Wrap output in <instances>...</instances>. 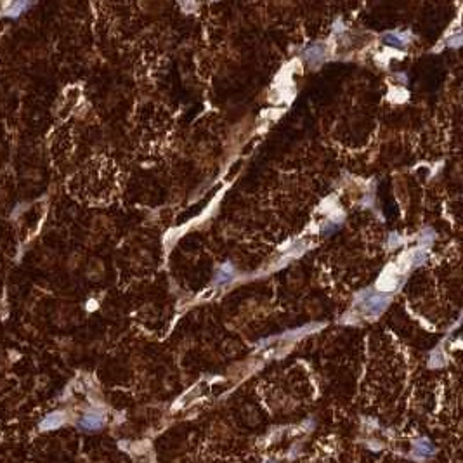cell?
<instances>
[{
	"label": "cell",
	"mask_w": 463,
	"mask_h": 463,
	"mask_svg": "<svg viewBox=\"0 0 463 463\" xmlns=\"http://www.w3.org/2000/svg\"><path fill=\"white\" fill-rule=\"evenodd\" d=\"M414 451H416L418 455H421V456H428V455H432V453H434V448H432V444L428 441H420L416 444V448H414Z\"/></svg>",
	"instance_id": "cell-7"
},
{
	"label": "cell",
	"mask_w": 463,
	"mask_h": 463,
	"mask_svg": "<svg viewBox=\"0 0 463 463\" xmlns=\"http://www.w3.org/2000/svg\"><path fill=\"white\" fill-rule=\"evenodd\" d=\"M387 302H389V299H387L385 295L369 293V295H366L364 302H362V309H364V312L369 314V316H376V314H380L385 309Z\"/></svg>",
	"instance_id": "cell-1"
},
{
	"label": "cell",
	"mask_w": 463,
	"mask_h": 463,
	"mask_svg": "<svg viewBox=\"0 0 463 463\" xmlns=\"http://www.w3.org/2000/svg\"><path fill=\"white\" fill-rule=\"evenodd\" d=\"M383 42H385L387 46L403 47L404 42H406V39H404L403 35H399V33H387V35H383Z\"/></svg>",
	"instance_id": "cell-5"
},
{
	"label": "cell",
	"mask_w": 463,
	"mask_h": 463,
	"mask_svg": "<svg viewBox=\"0 0 463 463\" xmlns=\"http://www.w3.org/2000/svg\"><path fill=\"white\" fill-rule=\"evenodd\" d=\"M306 57L310 61V63H316V61H319L324 57V49L321 46H312L310 49H307Z\"/></svg>",
	"instance_id": "cell-6"
},
{
	"label": "cell",
	"mask_w": 463,
	"mask_h": 463,
	"mask_svg": "<svg viewBox=\"0 0 463 463\" xmlns=\"http://www.w3.org/2000/svg\"><path fill=\"white\" fill-rule=\"evenodd\" d=\"M103 425H104V416L99 413H87L82 416L80 420V427L85 428V430H98V428H101Z\"/></svg>",
	"instance_id": "cell-2"
},
{
	"label": "cell",
	"mask_w": 463,
	"mask_h": 463,
	"mask_svg": "<svg viewBox=\"0 0 463 463\" xmlns=\"http://www.w3.org/2000/svg\"><path fill=\"white\" fill-rule=\"evenodd\" d=\"M63 421H64L63 413H52V414H49L42 423H40V428H42V430H51V428L59 427Z\"/></svg>",
	"instance_id": "cell-4"
},
{
	"label": "cell",
	"mask_w": 463,
	"mask_h": 463,
	"mask_svg": "<svg viewBox=\"0 0 463 463\" xmlns=\"http://www.w3.org/2000/svg\"><path fill=\"white\" fill-rule=\"evenodd\" d=\"M30 7H32L30 2H11V4L5 5V11L2 12V14H4L5 18H18L23 11H26V9H30Z\"/></svg>",
	"instance_id": "cell-3"
}]
</instances>
